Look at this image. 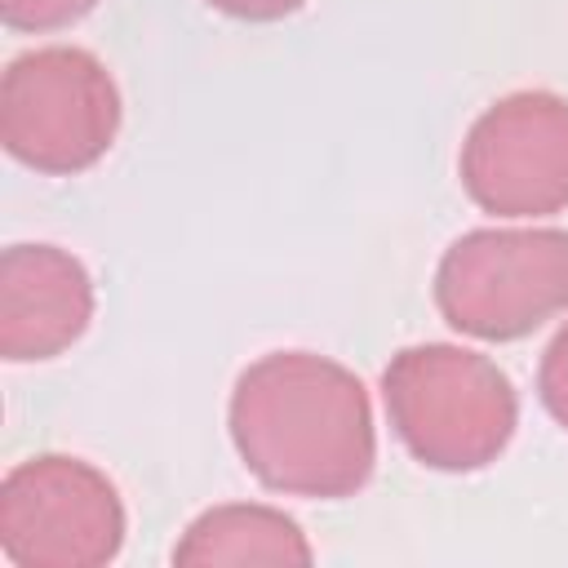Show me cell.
Returning <instances> with one entry per match:
<instances>
[{"label": "cell", "instance_id": "obj_11", "mask_svg": "<svg viewBox=\"0 0 568 568\" xmlns=\"http://www.w3.org/2000/svg\"><path fill=\"white\" fill-rule=\"evenodd\" d=\"M213 9L231 13V18H248V22H275L293 9H302L306 0H209Z\"/></svg>", "mask_w": 568, "mask_h": 568}, {"label": "cell", "instance_id": "obj_6", "mask_svg": "<svg viewBox=\"0 0 568 568\" xmlns=\"http://www.w3.org/2000/svg\"><path fill=\"white\" fill-rule=\"evenodd\" d=\"M457 169L484 213H559L568 204V98L546 89L506 93L470 124Z\"/></svg>", "mask_w": 568, "mask_h": 568}, {"label": "cell", "instance_id": "obj_4", "mask_svg": "<svg viewBox=\"0 0 568 568\" xmlns=\"http://www.w3.org/2000/svg\"><path fill=\"white\" fill-rule=\"evenodd\" d=\"M120 129L111 71L75 44L18 53L0 75V142L36 173H80L98 164Z\"/></svg>", "mask_w": 568, "mask_h": 568}, {"label": "cell", "instance_id": "obj_10", "mask_svg": "<svg viewBox=\"0 0 568 568\" xmlns=\"http://www.w3.org/2000/svg\"><path fill=\"white\" fill-rule=\"evenodd\" d=\"M537 390L546 413L568 430V324L550 337V346L541 351V368H537Z\"/></svg>", "mask_w": 568, "mask_h": 568}, {"label": "cell", "instance_id": "obj_2", "mask_svg": "<svg viewBox=\"0 0 568 568\" xmlns=\"http://www.w3.org/2000/svg\"><path fill=\"white\" fill-rule=\"evenodd\" d=\"M382 399L404 448L430 470H479L515 435L510 377L479 351L422 342L390 355Z\"/></svg>", "mask_w": 568, "mask_h": 568}, {"label": "cell", "instance_id": "obj_7", "mask_svg": "<svg viewBox=\"0 0 568 568\" xmlns=\"http://www.w3.org/2000/svg\"><path fill=\"white\" fill-rule=\"evenodd\" d=\"M93 320V280L58 244H13L0 253V355L49 359Z\"/></svg>", "mask_w": 568, "mask_h": 568}, {"label": "cell", "instance_id": "obj_5", "mask_svg": "<svg viewBox=\"0 0 568 568\" xmlns=\"http://www.w3.org/2000/svg\"><path fill=\"white\" fill-rule=\"evenodd\" d=\"M120 541L124 506L98 466L40 453L0 479V555L13 568H102Z\"/></svg>", "mask_w": 568, "mask_h": 568}, {"label": "cell", "instance_id": "obj_8", "mask_svg": "<svg viewBox=\"0 0 568 568\" xmlns=\"http://www.w3.org/2000/svg\"><path fill=\"white\" fill-rule=\"evenodd\" d=\"M311 546L302 528L271 506H213L173 546V564H311Z\"/></svg>", "mask_w": 568, "mask_h": 568}, {"label": "cell", "instance_id": "obj_1", "mask_svg": "<svg viewBox=\"0 0 568 568\" xmlns=\"http://www.w3.org/2000/svg\"><path fill=\"white\" fill-rule=\"evenodd\" d=\"M231 439L244 466L284 497H351L377 457L364 382L315 351H271L235 377Z\"/></svg>", "mask_w": 568, "mask_h": 568}, {"label": "cell", "instance_id": "obj_3", "mask_svg": "<svg viewBox=\"0 0 568 568\" xmlns=\"http://www.w3.org/2000/svg\"><path fill=\"white\" fill-rule=\"evenodd\" d=\"M439 315L479 342H515L568 311V231L484 226L453 240L435 266Z\"/></svg>", "mask_w": 568, "mask_h": 568}, {"label": "cell", "instance_id": "obj_9", "mask_svg": "<svg viewBox=\"0 0 568 568\" xmlns=\"http://www.w3.org/2000/svg\"><path fill=\"white\" fill-rule=\"evenodd\" d=\"M98 0H0V18L18 31H53L84 18Z\"/></svg>", "mask_w": 568, "mask_h": 568}]
</instances>
